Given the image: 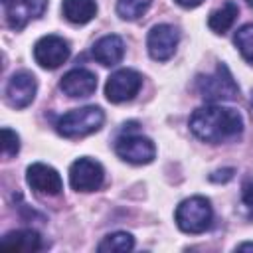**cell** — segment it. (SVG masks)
Segmentation results:
<instances>
[{
  "label": "cell",
  "mask_w": 253,
  "mask_h": 253,
  "mask_svg": "<svg viewBox=\"0 0 253 253\" xmlns=\"http://www.w3.org/2000/svg\"><path fill=\"white\" fill-rule=\"evenodd\" d=\"M241 204H243L245 215L253 221V178H247L241 184Z\"/></svg>",
  "instance_id": "obj_22"
},
{
  "label": "cell",
  "mask_w": 253,
  "mask_h": 253,
  "mask_svg": "<svg viewBox=\"0 0 253 253\" xmlns=\"http://www.w3.org/2000/svg\"><path fill=\"white\" fill-rule=\"evenodd\" d=\"M134 247V237L126 231H115L103 237V241L97 245V251L101 253H126Z\"/></svg>",
  "instance_id": "obj_18"
},
{
  "label": "cell",
  "mask_w": 253,
  "mask_h": 253,
  "mask_svg": "<svg viewBox=\"0 0 253 253\" xmlns=\"http://www.w3.org/2000/svg\"><path fill=\"white\" fill-rule=\"evenodd\" d=\"M150 4H152V0H119L117 14L123 20H136L150 8Z\"/></svg>",
  "instance_id": "obj_19"
},
{
  "label": "cell",
  "mask_w": 253,
  "mask_h": 253,
  "mask_svg": "<svg viewBox=\"0 0 253 253\" xmlns=\"http://www.w3.org/2000/svg\"><path fill=\"white\" fill-rule=\"evenodd\" d=\"M115 152L125 162L148 164L156 156V146L148 136H142L136 132H123L115 142Z\"/></svg>",
  "instance_id": "obj_5"
},
{
  "label": "cell",
  "mask_w": 253,
  "mask_h": 253,
  "mask_svg": "<svg viewBox=\"0 0 253 253\" xmlns=\"http://www.w3.org/2000/svg\"><path fill=\"white\" fill-rule=\"evenodd\" d=\"M237 49L241 51V55L253 63V24H245L241 26L237 32H235V38H233Z\"/></svg>",
  "instance_id": "obj_20"
},
{
  "label": "cell",
  "mask_w": 253,
  "mask_h": 253,
  "mask_svg": "<svg viewBox=\"0 0 253 253\" xmlns=\"http://www.w3.org/2000/svg\"><path fill=\"white\" fill-rule=\"evenodd\" d=\"M105 170L93 158H77L69 166V184L77 192H95L103 186Z\"/></svg>",
  "instance_id": "obj_6"
},
{
  "label": "cell",
  "mask_w": 253,
  "mask_h": 253,
  "mask_svg": "<svg viewBox=\"0 0 253 253\" xmlns=\"http://www.w3.org/2000/svg\"><path fill=\"white\" fill-rule=\"evenodd\" d=\"M69 57V43L61 36L49 34L36 42L34 45V59L43 69H57Z\"/></svg>",
  "instance_id": "obj_7"
},
{
  "label": "cell",
  "mask_w": 253,
  "mask_h": 253,
  "mask_svg": "<svg viewBox=\"0 0 253 253\" xmlns=\"http://www.w3.org/2000/svg\"><path fill=\"white\" fill-rule=\"evenodd\" d=\"M2 140H4V156H6V158L16 156L18 150H20V136H18L12 128L4 126V128H2Z\"/></svg>",
  "instance_id": "obj_21"
},
{
  "label": "cell",
  "mask_w": 253,
  "mask_h": 253,
  "mask_svg": "<svg viewBox=\"0 0 253 253\" xmlns=\"http://www.w3.org/2000/svg\"><path fill=\"white\" fill-rule=\"evenodd\" d=\"M237 14H239L237 4H235L233 0H227L221 8H217V10H213V12L210 14L208 26H210V30L215 32V34H225V32L233 26Z\"/></svg>",
  "instance_id": "obj_17"
},
{
  "label": "cell",
  "mask_w": 253,
  "mask_h": 253,
  "mask_svg": "<svg viewBox=\"0 0 253 253\" xmlns=\"http://www.w3.org/2000/svg\"><path fill=\"white\" fill-rule=\"evenodd\" d=\"M142 87V75L136 69H119L115 71L105 85V95L111 103H125L130 101Z\"/></svg>",
  "instance_id": "obj_8"
},
{
  "label": "cell",
  "mask_w": 253,
  "mask_h": 253,
  "mask_svg": "<svg viewBox=\"0 0 253 253\" xmlns=\"http://www.w3.org/2000/svg\"><path fill=\"white\" fill-rule=\"evenodd\" d=\"M188 125L200 140L210 144H221L225 140L237 138L243 130L241 115L235 109L221 105H206L196 109Z\"/></svg>",
  "instance_id": "obj_1"
},
{
  "label": "cell",
  "mask_w": 253,
  "mask_h": 253,
  "mask_svg": "<svg viewBox=\"0 0 253 253\" xmlns=\"http://www.w3.org/2000/svg\"><path fill=\"white\" fill-rule=\"evenodd\" d=\"M180 42V32L178 28L170 26V24H158L148 32L146 38V47L152 59L156 61H166L174 55L176 47Z\"/></svg>",
  "instance_id": "obj_9"
},
{
  "label": "cell",
  "mask_w": 253,
  "mask_h": 253,
  "mask_svg": "<svg viewBox=\"0 0 253 253\" xmlns=\"http://www.w3.org/2000/svg\"><path fill=\"white\" fill-rule=\"evenodd\" d=\"M47 8V0H10L6 4V22L12 30H22L28 22L40 18Z\"/></svg>",
  "instance_id": "obj_12"
},
{
  "label": "cell",
  "mask_w": 253,
  "mask_h": 253,
  "mask_svg": "<svg viewBox=\"0 0 253 253\" xmlns=\"http://www.w3.org/2000/svg\"><path fill=\"white\" fill-rule=\"evenodd\" d=\"M237 251H253V243H241L237 245Z\"/></svg>",
  "instance_id": "obj_25"
},
{
  "label": "cell",
  "mask_w": 253,
  "mask_h": 253,
  "mask_svg": "<svg viewBox=\"0 0 253 253\" xmlns=\"http://www.w3.org/2000/svg\"><path fill=\"white\" fill-rule=\"evenodd\" d=\"M38 91V81L30 71H16L6 85V99L14 109L28 107Z\"/></svg>",
  "instance_id": "obj_10"
},
{
  "label": "cell",
  "mask_w": 253,
  "mask_h": 253,
  "mask_svg": "<svg viewBox=\"0 0 253 253\" xmlns=\"http://www.w3.org/2000/svg\"><path fill=\"white\" fill-rule=\"evenodd\" d=\"M61 12L65 20H69L71 24L83 26L97 16V2L95 0H63Z\"/></svg>",
  "instance_id": "obj_16"
},
{
  "label": "cell",
  "mask_w": 253,
  "mask_h": 253,
  "mask_svg": "<svg viewBox=\"0 0 253 253\" xmlns=\"http://www.w3.org/2000/svg\"><path fill=\"white\" fill-rule=\"evenodd\" d=\"M233 168H223V170H215L213 174H210V180L211 182H227L233 178Z\"/></svg>",
  "instance_id": "obj_23"
},
{
  "label": "cell",
  "mask_w": 253,
  "mask_h": 253,
  "mask_svg": "<svg viewBox=\"0 0 253 253\" xmlns=\"http://www.w3.org/2000/svg\"><path fill=\"white\" fill-rule=\"evenodd\" d=\"M0 247L4 251H16V253H34L43 247L42 237L34 229H16L2 237Z\"/></svg>",
  "instance_id": "obj_15"
},
{
  "label": "cell",
  "mask_w": 253,
  "mask_h": 253,
  "mask_svg": "<svg viewBox=\"0 0 253 253\" xmlns=\"http://www.w3.org/2000/svg\"><path fill=\"white\" fill-rule=\"evenodd\" d=\"M59 89L67 97H89L97 89V75L83 67L71 69L61 77Z\"/></svg>",
  "instance_id": "obj_13"
},
{
  "label": "cell",
  "mask_w": 253,
  "mask_h": 253,
  "mask_svg": "<svg viewBox=\"0 0 253 253\" xmlns=\"http://www.w3.org/2000/svg\"><path fill=\"white\" fill-rule=\"evenodd\" d=\"M182 8H196V6H200L204 0H176Z\"/></svg>",
  "instance_id": "obj_24"
},
{
  "label": "cell",
  "mask_w": 253,
  "mask_h": 253,
  "mask_svg": "<svg viewBox=\"0 0 253 253\" xmlns=\"http://www.w3.org/2000/svg\"><path fill=\"white\" fill-rule=\"evenodd\" d=\"M2 2H4V4H8V2H10V0H2Z\"/></svg>",
  "instance_id": "obj_27"
},
{
  "label": "cell",
  "mask_w": 253,
  "mask_h": 253,
  "mask_svg": "<svg viewBox=\"0 0 253 253\" xmlns=\"http://www.w3.org/2000/svg\"><path fill=\"white\" fill-rule=\"evenodd\" d=\"M198 93L206 101H231L239 95V87L225 63H217L211 75H200L196 81Z\"/></svg>",
  "instance_id": "obj_4"
},
{
  "label": "cell",
  "mask_w": 253,
  "mask_h": 253,
  "mask_svg": "<svg viewBox=\"0 0 253 253\" xmlns=\"http://www.w3.org/2000/svg\"><path fill=\"white\" fill-rule=\"evenodd\" d=\"M26 180L30 184L32 190L40 192V194H47V196H57L63 190V182L61 176L55 168L43 164V162H34L28 166L26 170Z\"/></svg>",
  "instance_id": "obj_11"
},
{
  "label": "cell",
  "mask_w": 253,
  "mask_h": 253,
  "mask_svg": "<svg viewBox=\"0 0 253 253\" xmlns=\"http://www.w3.org/2000/svg\"><path fill=\"white\" fill-rule=\"evenodd\" d=\"M91 55L101 63V65H117L123 55H125V42L121 36L117 34H109V36H103L101 40H97L91 47Z\"/></svg>",
  "instance_id": "obj_14"
},
{
  "label": "cell",
  "mask_w": 253,
  "mask_h": 253,
  "mask_svg": "<svg viewBox=\"0 0 253 253\" xmlns=\"http://www.w3.org/2000/svg\"><path fill=\"white\" fill-rule=\"evenodd\" d=\"M251 107H253V91H251Z\"/></svg>",
  "instance_id": "obj_26"
},
{
  "label": "cell",
  "mask_w": 253,
  "mask_h": 253,
  "mask_svg": "<svg viewBox=\"0 0 253 253\" xmlns=\"http://www.w3.org/2000/svg\"><path fill=\"white\" fill-rule=\"evenodd\" d=\"M247 2H249V4H251V6H253V0H247Z\"/></svg>",
  "instance_id": "obj_28"
},
{
  "label": "cell",
  "mask_w": 253,
  "mask_h": 253,
  "mask_svg": "<svg viewBox=\"0 0 253 253\" xmlns=\"http://www.w3.org/2000/svg\"><path fill=\"white\" fill-rule=\"evenodd\" d=\"M105 123V113L101 107L87 105L81 109H73L61 115L55 123V130L63 138H79L91 132H97Z\"/></svg>",
  "instance_id": "obj_2"
},
{
  "label": "cell",
  "mask_w": 253,
  "mask_h": 253,
  "mask_svg": "<svg viewBox=\"0 0 253 253\" xmlns=\"http://www.w3.org/2000/svg\"><path fill=\"white\" fill-rule=\"evenodd\" d=\"M211 204L204 196H192L178 204L174 219L184 233H204L211 225Z\"/></svg>",
  "instance_id": "obj_3"
}]
</instances>
